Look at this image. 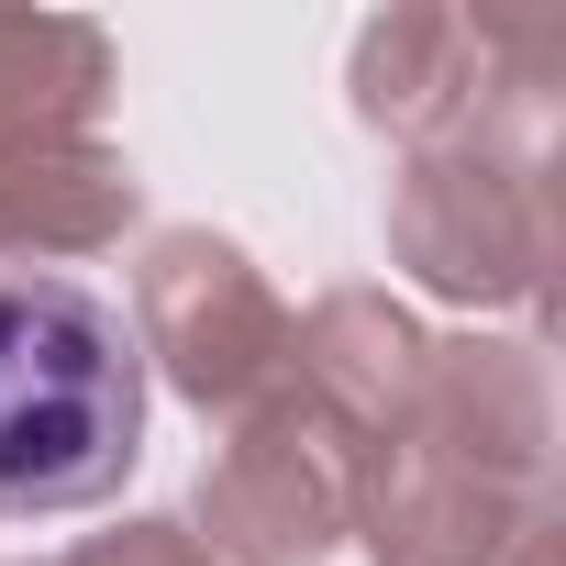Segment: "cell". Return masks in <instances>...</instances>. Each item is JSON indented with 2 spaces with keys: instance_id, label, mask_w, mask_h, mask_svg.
<instances>
[{
  "instance_id": "cell-1",
  "label": "cell",
  "mask_w": 566,
  "mask_h": 566,
  "mask_svg": "<svg viewBox=\"0 0 566 566\" xmlns=\"http://www.w3.org/2000/svg\"><path fill=\"white\" fill-rule=\"evenodd\" d=\"M145 444V356L112 301L0 277V511H90Z\"/></svg>"
}]
</instances>
